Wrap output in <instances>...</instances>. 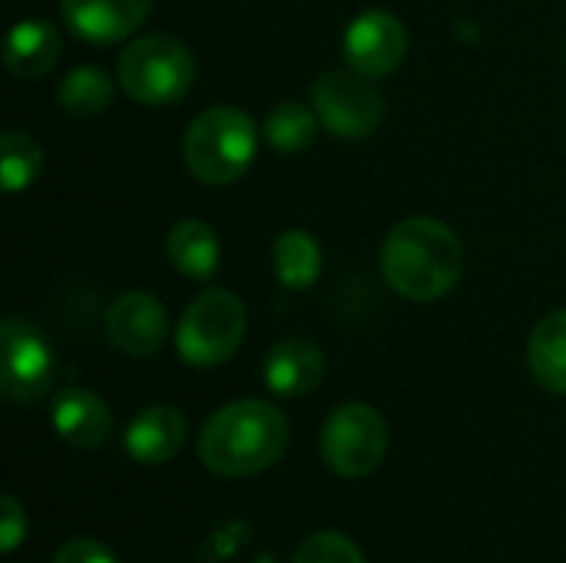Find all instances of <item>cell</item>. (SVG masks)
Instances as JSON below:
<instances>
[{
    "label": "cell",
    "instance_id": "8fae6325",
    "mask_svg": "<svg viewBox=\"0 0 566 563\" xmlns=\"http://www.w3.org/2000/svg\"><path fill=\"white\" fill-rule=\"evenodd\" d=\"M153 0H60L66 27L90 43H116L143 27Z\"/></svg>",
    "mask_w": 566,
    "mask_h": 563
},
{
    "label": "cell",
    "instance_id": "7c38bea8",
    "mask_svg": "<svg viewBox=\"0 0 566 563\" xmlns=\"http://www.w3.org/2000/svg\"><path fill=\"white\" fill-rule=\"evenodd\" d=\"M325 375V355L308 338H282L272 345L262 365V378L275 395L302 398L312 388H318Z\"/></svg>",
    "mask_w": 566,
    "mask_h": 563
},
{
    "label": "cell",
    "instance_id": "5bb4252c",
    "mask_svg": "<svg viewBox=\"0 0 566 563\" xmlns=\"http://www.w3.org/2000/svg\"><path fill=\"white\" fill-rule=\"evenodd\" d=\"M53 428L70 448L93 451L109 438L113 418H109V408L93 392L66 388L53 402Z\"/></svg>",
    "mask_w": 566,
    "mask_h": 563
},
{
    "label": "cell",
    "instance_id": "d6986e66",
    "mask_svg": "<svg viewBox=\"0 0 566 563\" xmlns=\"http://www.w3.org/2000/svg\"><path fill=\"white\" fill-rule=\"evenodd\" d=\"M56 100L70 116H99L113 103V83L103 70L80 66V70L66 73Z\"/></svg>",
    "mask_w": 566,
    "mask_h": 563
},
{
    "label": "cell",
    "instance_id": "5b68a950",
    "mask_svg": "<svg viewBox=\"0 0 566 563\" xmlns=\"http://www.w3.org/2000/svg\"><path fill=\"white\" fill-rule=\"evenodd\" d=\"M242 338H245V305L226 289H209L196 295L176 329L179 358L196 368L222 365L226 358L235 355Z\"/></svg>",
    "mask_w": 566,
    "mask_h": 563
},
{
    "label": "cell",
    "instance_id": "3957f363",
    "mask_svg": "<svg viewBox=\"0 0 566 563\" xmlns=\"http://www.w3.org/2000/svg\"><path fill=\"white\" fill-rule=\"evenodd\" d=\"M255 123L245 110L209 106L189 123L182 156L196 179L209 186H229L255 159Z\"/></svg>",
    "mask_w": 566,
    "mask_h": 563
},
{
    "label": "cell",
    "instance_id": "7a4b0ae2",
    "mask_svg": "<svg viewBox=\"0 0 566 563\" xmlns=\"http://www.w3.org/2000/svg\"><path fill=\"white\" fill-rule=\"evenodd\" d=\"M464 269V252L451 226L431 216L398 222L381 246V272L388 285L411 302H438Z\"/></svg>",
    "mask_w": 566,
    "mask_h": 563
},
{
    "label": "cell",
    "instance_id": "cb8c5ba5",
    "mask_svg": "<svg viewBox=\"0 0 566 563\" xmlns=\"http://www.w3.org/2000/svg\"><path fill=\"white\" fill-rule=\"evenodd\" d=\"M53 563H116L113 551L99 541H90V538H76L70 544H63L56 551Z\"/></svg>",
    "mask_w": 566,
    "mask_h": 563
},
{
    "label": "cell",
    "instance_id": "6da1fadb",
    "mask_svg": "<svg viewBox=\"0 0 566 563\" xmlns=\"http://www.w3.org/2000/svg\"><path fill=\"white\" fill-rule=\"evenodd\" d=\"M289 448L285 415L259 398L219 408L199 435V458L219 478H252L272 468Z\"/></svg>",
    "mask_w": 566,
    "mask_h": 563
},
{
    "label": "cell",
    "instance_id": "8992f818",
    "mask_svg": "<svg viewBox=\"0 0 566 563\" xmlns=\"http://www.w3.org/2000/svg\"><path fill=\"white\" fill-rule=\"evenodd\" d=\"M322 458L342 478H368L388 451L385 418L361 402L335 408L322 428Z\"/></svg>",
    "mask_w": 566,
    "mask_h": 563
},
{
    "label": "cell",
    "instance_id": "4fadbf2b",
    "mask_svg": "<svg viewBox=\"0 0 566 563\" xmlns=\"http://www.w3.org/2000/svg\"><path fill=\"white\" fill-rule=\"evenodd\" d=\"M186 445V418L172 405L143 408L126 428V451L139 465H166Z\"/></svg>",
    "mask_w": 566,
    "mask_h": 563
},
{
    "label": "cell",
    "instance_id": "ac0fdd59",
    "mask_svg": "<svg viewBox=\"0 0 566 563\" xmlns=\"http://www.w3.org/2000/svg\"><path fill=\"white\" fill-rule=\"evenodd\" d=\"M275 272L289 289H308L322 272L318 242L302 229H285L275 242Z\"/></svg>",
    "mask_w": 566,
    "mask_h": 563
},
{
    "label": "cell",
    "instance_id": "44dd1931",
    "mask_svg": "<svg viewBox=\"0 0 566 563\" xmlns=\"http://www.w3.org/2000/svg\"><path fill=\"white\" fill-rule=\"evenodd\" d=\"M0 176H3V189L13 196V192H23L43 169V153L36 146L33 136L27 133H17L10 129L3 136V146H0Z\"/></svg>",
    "mask_w": 566,
    "mask_h": 563
},
{
    "label": "cell",
    "instance_id": "30bf717a",
    "mask_svg": "<svg viewBox=\"0 0 566 563\" xmlns=\"http://www.w3.org/2000/svg\"><path fill=\"white\" fill-rule=\"evenodd\" d=\"M106 332L119 352L146 358L166 338V309L149 292H123L106 312Z\"/></svg>",
    "mask_w": 566,
    "mask_h": 563
},
{
    "label": "cell",
    "instance_id": "e0dca14e",
    "mask_svg": "<svg viewBox=\"0 0 566 563\" xmlns=\"http://www.w3.org/2000/svg\"><path fill=\"white\" fill-rule=\"evenodd\" d=\"M166 249H169L172 265L189 279H209L219 265V239L199 219L176 222L166 239Z\"/></svg>",
    "mask_w": 566,
    "mask_h": 563
},
{
    "label": "cell",
    "instance_id": "ba28073f",
    "mask_svg": "<svg viewBox=\"0 0 566 563\" xmlns=\"http://www.w3.org/2000/svg\"><path fill=\"white\" fill-rule=\"evenodd\" d=\"M0 358H3L0 362V388H3L7 402L33 405L50 392L53 355H50V345L43 342V335L30 322H23L17 315L3 319Z\"/></svg>",
    "mask_w": 566,
    "mask_h": 563
},
{
    "label": "cell",
    "instance_id": "9a60e30c",
    "mask_svg": "<svg viewBox=\"0 0 566 563\" xmlns=\"http://www.w3.org/2000/svg\"><path fill=\"white\" fill-rule=\"evenodd\" d=\"M60 56V33L46 20H20L7 40V70L20 80L43 76Z\"/></svg>",
    "mask_w": 566,
    "mask_h": 563
},
{
    "label": "cell",
    "instance_id": "52a82bcc",
    "mask_svg": "<svg viewBox=\"0 0 566 563\" xmlns=\"http://www.w3.org/2000/svg\"><path fill=\"white\" fill-rule=\"evenodd\" d=\"M312 103L328 133L342 139H365L385 119V100L368 76L355 70H328L315 90Z\"/></svg>",
    "mask_w": 566,
    "mask_h": 563
},
{
    "label": "cell",
    "instance_id": "ffe728a7",
    "mask_svg": "<svg viewBox=\"0 0 566 563\" xmlns=\"http://www.w3.org/2000/svg\"><path fill=\"white\" fill-rule=\"evenodd\" d=\"M315 113L302 103H279L269 116H265V139L279 149V153H298L305 146H312L315 139Z\"/></svg>",
    "mask_w": 566,
    "mask_h": 563
},
{
    "label": "cell",
    "instance_id": "603a6c76",
    "mask_svg": "<svg viewBox=\"0 0 566 563\" xmlns=\"http://www.w3.org/2000/svg\"><path fill=\"white\" fill-rule=\"evenodd\" d=\"M3 518H0V541H3V554H13L27 534V511L20 508V501L13 494H3L0 501Z\"/></svg>",
    "mask_w": 566,
    "mask_h": 563
},
{
    "label": "cell",
    "instance_id": "277c9868",
    "mask_svg": "<svg viewBox=\"0 0 566 563\" xmlns=\"http://www.w3.org/2000/svg\"><path fill=\"white\" fill-rule=\"evenodd\" d=\"M196 76L192 53L169 33L136 37L119 56V83L143 106H166L189 93Z\"/></svg>",
    "mask_w": 566,
    "mask_h": 563
},
{
    "label": "cell",
    "instance_id": "9c48e42d",
    "mask_svg": "<svg viewBox=\"0 0 566 563\" xmlns=\"http://www.w3.org/2000/svg\"><path fill=\"white\" fill-rule=\"evenodd\" d=\"M342 50H345L348 70H355L368 80H378L401 66V60L408 53V33L395 13L368 10L358 20H352V27L345 30Z\"/></svg>",
    "mask_w": 566,
    "mask_h": 563
},
{
    "label": "cell",
    "instance_id": "2e32d148",
    "mask_svg": "<svg viewBox=\"0 0 566 563\" xmlns=\"http://www.w3.org/2000/svg\"><path fill=\"white\" fill-rule=\"evenodd\" d=\"M531 375L554 395H566V309L537 322L527 342Z\"/></svg>",
    "mask_w": 566,
    "mask_h": 563
},
{
    "label": "cell",
    "instance_id": "7402d4cb",
    "mask_svg": "<svg viewBox=\"0 0 566 563\" xmlns=\"http://www.w3.org/2000/svg\"><path fill=\"white\" fill-rule=\"evenodd\" d=\"M292 563H365V557L355 548V541H348L345 534L325 531V534H312L308 541H302Z\"/></svg>",
    "mask_w": 566,
    "mask_h": 563
}]
</instances>
